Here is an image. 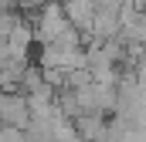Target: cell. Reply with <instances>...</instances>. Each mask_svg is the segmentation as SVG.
I'll list each match as a JSON object with an SVG mask.
<instances>
[{
    "mask_svg": "<svg viewBox=\"0 0 146 142\" xmlns=\"http://www.w3.org/2000/svg\"><path fill=\"white\" fill-rule=\"evenodd\" d=\"M72 24H68V17H65V10H61V0H48L41 10H37L34 17V37L41 41V44H51L58 34H65Z\"/></svg>",
    "mask_w": 146,
    "mask_h": 142,
    "instance_id": "obj_1",
    "label": "cell"
}]
</instances>
